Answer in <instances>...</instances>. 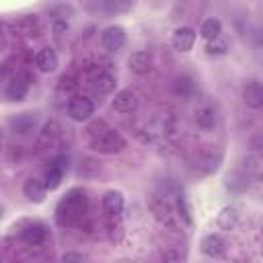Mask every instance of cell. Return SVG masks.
<instances>
[{"mask_svg":"<svg viewBox=\"0 0 263 263\" xmlns=\"http://www.w3.org/2000/svg\"><path fill=\"white\" fill-rule=\"evenodd\" d=\"M101 45L107 51H119L125 45V29L119 25H111L101 33Z\"/></svg>","mask_w":263,"mask_h":263,"instance_id":"5","label":"cell"},{"mask_svg":"<svg viewBox=\"0 0 263 263\" xmlns=\"http://www.w3.org/2000/svg\"><path fill=\"white\" fill-rule=\"evenodd\" d=\"M95 113V105L86 97H72L68 103V117L74 121H86Z\"/></svg>","mask_w":263,"mask_h":263,"instance_id":"4","label":"cell"},{"mask_svg":"<svg viewBox=\"0 0 263 263\" xmlns=\"http://www.w3.org/2000/svg\"><path fill=\"white\" fill-rule=\"evenodd\" d=\"M39 125V115L37 113H18L10 119V129L14 134H21V136H27L31 132H35Z\"/></svg>","mask_w":263,"mask_h":263,"instance_id":"6","label":"cell"},{"mask_svg":"<svg viewBox=\"0 0 263 263\" xmlns=\"http://www.w3.org/2000/svg\"><path fill=\"white\" fill-rule=\"evenodd\" d=\"M88 146L103 154H115L125 148V140L117 129L107 127L105 123H95L88 127Z\"/></svg>","mask_w":263,"mask_h":263,"instance_id":"2","label":"cell"},{"mask_svg":"<svg viewBox=\"0 0 263 263\" xmlns=\"http://www.w3.org/2000/svg\"><path fill=\"white\" fill-rule=\"evenodd\" d=\"M84 257L82 255H78V253H66V255H62V261H82Z\"/></svg>","mask_w":263,"mask_h":263,"instance_id":"25","label":"cell"},{"mask_svg":"<svg viewBox=\"0 0 263 263\" xmlns=\"http://www.w3.org/2000/svg\"><path fill=\"white\" fill-rule=\"evenodd\" d=\"M62 177H64V171L62 168H58V166H49L47 168V173H45V187L51 191V189H58L60 187V183H62Z\"/></svg>","mask_w":263,"mask_h":263,"instance_id":"20","label":"cell"},{"mask_svg":"<svg viewBox=\"0 0 263 263\" xmlns=\"http://www.w3.org/2000/svg\"><path fill=\"white\" fill-rule=\"evenodd\" d=\"M173 88H175V92H177V95L187 97V95H191V92H193V80H191L189 76H177V78H175Z\"/></svg>","mask_w":263,"mask_h":263,"instance_id":"21","label":"cell"},{"mask_svg":"<svg viewBox=\"0 0 263 263\" xmlns=\"http://www.w3.org/2000/svg\"><path fill=\"white\" fill-rule=\"evenodd\" d=\"M21 238H23L27 245L37 247V245H41V242L47 238V230H45V226H43V224L35 222V224H29V226L21 232Z\"/></svg>","mask_w":263,"mask_h":263,"instance_id":"14","label":"cell"},{"mask_svg":"<svg viewBox=\"0 0 263 263\" xmlns=\"http://www.w3.org/2000/svg\"><path fill=\"white\" fill-rule=\"evenodd\" d=\"M103 208L109 216H117L123 210V195L119 191H107L103 195Z\"/></svg>","mask_w":263,"mask_h":263,"instance_id":"16","label":"cell"},{"mask_svg":"<svg viewBox=\"0 0 263 263\" xmlns=\"http://www.w3.org/2000/svg\"><path fill=\"white\" fill-rule=\"evenodd\" d=\"M127 68L134 74H148L152 68V55L148 51H134L127 58Z\"/></svg>","mask_w":263,"mask_h":263,"instance_id":"11","label":"cell"},{"mask_svg":"<svg viewBox=\"0 0 263 263\" xmlns=\"http://www.w3.org/2000/svg\"><path fill=\"white\" fill-rule=\"evenodd\" d=\"M199 247H201V253L203 255H208V257H220L226 251V240L220 234H205L201 238Z\"/></svg>","mask_w":263,"mask_h":263,"instance_id":"9","label":"cell"},{"mask_svg":"<svg viewBox=\"0 0 263 263\" xmlns=\"http://www.w3.org/2000/svg\"><path fill=\"white\" fill-rule=\"evenodd\" d=\"M136 105H138V99H136L134 90H129V88L119 90L113 99V109L119 113H132L136 109Z\"/></svg>","mask_w":263,"mask_h":263,"instance_id":"13","label":"cell"},{"mask_svg":"<svg viewBox=\"0 0 263 263\" xmlns=\"http://www.w3.org/2000/svg\"><path fill=\"white\" fill-rule=\"evenodd\" d=\"M148 205H150V210H152V214H154V218H156L158 222H162V224L168 226V228H175V226H177L175 218H177L179 214H175L173 205H171L162 195H152L150 201H148Z\"/></svg>","mask_w":263,"mask_h":263,"instance_id":"3","label":"cell"},{"mask_svg":"<svg viewBox=\"0 0 263 263\" xmlns=\"http://www.w3.org/2000/svg\"><path fill=\"white\" fill-rule=\"evenodd\" d=\"M35 64L41 72H53L58 68V55L51 47H43L37 51V58H35Z\"/></svg>","mask_w":263,"mask_h":263,"instance_id":"15","label":"cell"},{"mask_svg":"<svg viewBox=\"0 0 263 263\" xmlns=\"http://www.w3.org/2000/svg\"><path fill=\"white\" fill-rule=\"evenodd\" d=\"M173 47L177 49V51H189L191 47H193V43H195V31L191 29V27H179V29H175V33H173Z\"/></svg>","mask_w":263,"mask_h":263,"instance_id":"8","label":"cell"},{"mask_svg":"<svg viewBox=\"0 0 263 263\" xmlns=\"http://www.w3.org/2000/svg\"><path fill=\"white\" fill-rule=\"evenodd\" d=\"M242 101L251 109L263 107V82L259 80H249L242 88Z\"/></svg>","mask_w":263,"mask_h":263,"instance_id":"7","label":"cell"},{"mask_svg":"<svg viewBox=\"0 0 263 263\" xmlns=\"http://www.w3.org/2000/svg\"><path fill=\"white\" fill-rule=\"evenodd\" d=\"M23 193L29 201H35V203H41L45 199V193H47V187H45V181H39L35 177L27 179L25 185H23Z\"/></svg>","mask_w":263,"mask_h":263,"instance_id":"10","label":"cell"},{"mask_svg":"<svg viewBox=\"0 0 263 263\" xmlns=\"http://www.w3.org/2000/svg\"><path fill=\"white\" fill-rule=\"evenodd\" d=\"M86 193L82 189H70L55 208V222L60 226H74L86 212Z\"/></svg>","mask_w":263,"mask_h":263,"instance_id":"1","label":"cell"},{"mask_svg":"<svg viewBox=\"0 0 263 263\" xmlns=\"http://www.w3.org/2000/svg\"><path fill=\"white\" fill-rule=\"evenodd\" d=\"M95 90L99 95H109L115 90V78L111 74H99L95 80Z\"/></svg>","mask_w":263,"mask_h":263,"instance_id":"19","label":"cell"},{"mask_svg":"<svg viewBox=\"0 0 263 263\" xmlns=\"http://www.w3.org/2000/svg\"><path fill=\"white\" fill-rule=\"evenodd\" d=\"M251 148L253 150H263V134H259V136H255L251 140Z\"/></svg>","mask_w":263,"mask_h":263,"instance_id":"24","label":"cell"},{"mask_svg":"<svg viewBox=\"0 0 263 263\" xmlns=\"http://www.w3.org/2000/svg\"><path fill=\"white\" fill-rule=\"evenodd\" d=\"M162 257L166 261H179V259H183V253L181 251H162Z\"/></svg>","mask_w":263,"mask_h":263,"instance_id":"23","label":"cell"},{"mask_svg":"<svg viewBox=\"0 0 263 263\" xmlns=\"http://www.w3.org/2000/svg\"><path fill=\"white\" fill-rule=\"evenodd\" d=\"M220 33H222V25H220V21L214 18V16H212V18H205L203 25H201V29H199V35H201L205 41L218 37Z\"/></svg>","mask_w":263,"mask_h":263,"instance_id":"17","label":"cell"},{"mask_svg":"<svg viewBox=\"0 0 263 263\" xmlns=\"http://www.w3.org/2000/svg\"><path fill=\"white\" fill-rule=\"evenodd\" d=\"M27 90H29V82L23 78V76H12L10 78V82L6 84V90H4V95H6V99L8 101H23L25 97H27Z\"/></svg>","mask_w":263,"mask_h":263,"instance_id":"12","label":"cell"},{"mask_svg":"<svg viewBox=\"0 0 263 263\" xmlns=\"http://www.w3.org/2000/svg\"><path fill=\"white\" fill-rule=\"evenodd\" d=\"M214 121H216V117H214V113H212L210 109L199 111V115H197V123H199L201 127H212Z\"/></svg>","mask_w":263,"mask_h":263,"instance_id":"22","label":"cell"},{"mask_svg":"<svg viewBox=\"0 0 263 263\" xmlns=\"http://www.w3.org/2000/svg\"><path fill=\"white\" fill-rule=\"evenodd\" d=\"M228 39L226 37H222V35H218V37H214V39H210L208 41V45H205V51L210 53V55H224L226 51H228Z\"/></svg>","mask_w":263,"mask_h":263,"instance_id":"18","label":"cell"}]
</instances>
